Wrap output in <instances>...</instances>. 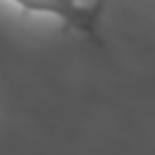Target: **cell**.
I'll return each mask as SVG.
<instances>
[{"label":"cell","instance_id":"obj_1","mask_svg":"<svg viewBox=\"0 0 155 155\" xmlns=\"http://www.w3.org/2000/svg\"><path fill=\"white\" fill-rule=\"evenodd\" d=\"M16 7L32 14H48L59 18L68 30L84 34L89 41L101 46V21L105 14L107 0H94V2H80V0H9Z\"/></svg>","mask_w":155,"mask_h":155}]
</instances>
